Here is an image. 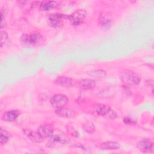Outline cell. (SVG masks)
Here are the masks:
<instances>
[{
  "label": "cell",
  "instance_id": "obj_1",
  "mask_svg": "<svg viewBox=\"0 0 154 154\" xmlns=\"http://www.w3.org/2000/svg\"><path fill=\"white\" fill-rule=\"evenodd\" d=\"M93 111L98 116L109 119H114L117 118V114L109 106L105 104H96L94 106Z\"/></svg>",
  "mask_w": 154,
  "mask_h": 154
},
{
  "label": "cell",
  "instance_id": "obj_2",
  "mask_svg": "<svg viewBox=\"0 0 154 154\" xmlns=\"http://www.w3.org/2000/svg\"><path fill=\"white\" fill-rule=\"evenodd\" d=\"M120 78L124 84L128 85H138L141 81L140 76L137 73L128 70H125L121 72Z\"/></svg>",
  "mask_w": 154,
  "mask_h": 154
},
{
  "label": "cell",
  "instance_id": "obj_3",
  "mask_svg": "<svg viewBox=\"0 0 154 154\" xmlns=\"http://www.w3.org/2000/svg\"><path fill=\"white\" fill-rule=\"evenodd\" d=\"M43 40V36L38 32H33L29 34H23L20 37L22 43L26 45L35 46L40 44Z\"/></svg>",
  "mask_w": 154,
  "mask_h": 154
},
{
  "label": "cell",
  "instance_id": "obj_4",
  "mask_svg": "<svg viewBox=\"0 0 154 154\" xmlns=\"http://www.w3.org/2000/svg\"><path fill=\"white\" fill-rule=\"evenodd\" d=\"M87 16V12L84 9L79 8L75 10L69 16V20L73 26H78L82 24Z\"/></svg>",
  "mask_w": 154,
  "mask_h": 154
},
{
  "label": "cell",
  "instance_id": "obj_5",
  "mask_svg": "<svg viewBox=\"0 0 154 154\" xmlns=\"http://www.w3.org/2000/svg\"><path fill=\"white\" fill-rule=\"evenodd\" d=\"M69 19V16L63 13H52L48 17L49 24L53 28H60L63 26L65 20Z\"/></svg>",
  "mask_w": 154,
  "mask_h": 154
},
{
  "label": "cell",
  "instance_id": "obj_6",
  "mask_svg": "<svg viewBox=\"0 0 154 154\" xmlns=\"http://www.w3.org/2000/svg\"><path fill=\"white\" fill-rule=\"evenodd\" d=\"M68 97L63 94H55L50 99L51 105L55 108L63 107L68 103Z\"/></svg>",
  "mask_w": 154,
  "mask_h": 154
},
{
  "label": "cell",
  "instance_id": "obj_7",
  "mask_svg": "<svg viewBox=\"0 0 154 154\" xmlns=\"http://www.w3.org/2000/svg\"><path fill=\"white\" fill-rule=\"evenodd\" d=\"M55 83L64 87H73L78 85V81L73 78L67 76H58L55 80Z\"/></svg>",
  "mask_w": 154,
  "mask_h": 154
},
{
  "label": "cell",
  "instance_id": "obj_8",
  "mask_svg": "<svg viewBox=\"0 0 154 154\" xmlns=\"http://www.w3.org/2000/svg\"><path fill=\"white\" fill-rule=\"evenodd\" d=\"M137 149L143 153H150L153 151V144L149 139H143L137 143Z\"/></svg>",
  "mask_w": 154,
  "mask_h": 154
},
{
  "label": "cell",
  "instance_id": "obj_9",
  "mask_svg": "<svg viewBox=\"0 0 154 154\" xmlns=\"http://www.w3.org/2000/svg\"><path fill=\"white\" fill-rule=\"evenodd\" d=\"M112 25V20L109 16L106 14H100L98 19V26L101 29L107 30Z\"/></svg>",
  "mask_w": 154,
  "mask_h": 154
},
{
  "label": "cell",
  "instance_id": "obj_10",
  "mask_svg": "<svg viewBox=\"0 0 154 154\" xmlns=\"http://www.w3.org/2000/svg\"><path fill=\"white\" fill-rule=\"evenodd\" d=\"M36 132L43 140L50 138L54 134V130L49 125H42L40 126Z\"/></svg>",
  "mask_w": 154,
  "mask_h": 154
},
{
  "label": "cell",
  "instance_id": "obj_11",
  "mask_svg": "<svg viewBox=\"0 0 154 154\" xmlns=\"http://www.w3.org/2000/svg\"><path fill=\"white\" fill-rule=\"evenodd\" d=\"M55 113L58 116L63 118H72L75 116V112L73 110L64 106L55 108Z\"/></svg>",
  "mask_w": 154,
  "mask_h": 154
},
{
  "label": "cell",
  "instance_id": "obj_12",
  "mask_svg": "<svg viewBox=\"0 0 154 154\" xmlns=\"http://www.w3.org/2000/svg\"><path fill=\"white\" fill-rule=\"evenodd\" d=\"M20 112L16 109H11L5 112L2 116V119L5 122H14L17 119Z\"/></svg>",
  "mask_w": 154,
  "mask_h": 154
},
{
  "label": "cell",
  "instance_id": "obj_13",
  "mask_svg": "<svg viewBox=\"0 0 154 154\" xmlns=\"http://www.w3.org/2000/svg\"><path fill=\"white\" fill-rule=\"evenodd\" d=\"M77 85L83 90H89L94 88L96 82L91 79H83L78 82Z\"/></svg>",
  "mask_w": 154,
  "mask_h": 154
},
{
  "label": "cell",
  "instance_id": "obj_14",
  "mask_svg": "<svg viewBox=\"0 0 154 154\" xmlns=\"http://www.w3.org/2000/svg\"><path fill=\"white\" fill-rule=\"evenodd\" d=\"M51 140L49 142V144H51V146H53V144H55L56 143H60L62 144H69L70 142L69 138L64 137L61 136L57 134H53V135L50 137Z\"/></svg>",
  "mask_w": 154,
  "mask_h": 154
},
{
  "label": "cell",
  "instance_id": "obj_15",
  "mask_svg": "<svg viewBox=\"0 0 154 154\" xmlns=\"http://www.w3.org/2000/svg\"><path fill=\"white\" fill-rule=\"evenodd\" d=\"M120 147L119 143L116 141H105L100 144V148L102 150H117Z\"/></svg>",
  "mask_w": 154,
  "mask_h": 154
},
{
  "label": "cell",
  "instance_id": "obj_16",
  "mask_svg": "<svg viewBox=\"0 0 154 154\" xmlns=\"http://www.w3.org/2000/svg\"><path fill=\"white\" fill-rule=\"evenodd\" d=\"M23 132L25 134V135L33 142L40 143L43 141V140L38 135L37 132H34L31 129H23Z\"/></svg>",
  "mask_w": 154,
  "mask_h": 154
},
{
  "label": "cell",
  "instance_id": "obj_17",
  "mask_svg": "<svg viewBox=\"0 0 154 154\" xmlns=\"http://www.w3.org/2000/svg\"><path fill=\"white\" fill-rule=\"evenodd\" d=\"M58 3L54 1H44L39 3L40 8L43 11H50L58 6Z\"/></svg>",
  "mask_w": 154,
  "mask_h": 154
},
{
  "label": "cell",
  "instance_id": "obj_18",
  "mask_svg": "<svg viewBox=\"0 0 154 154\" xmlns=\"http://www.w3.org/2000/svg\"><path fill=\"white\" fill-rule=\"evenodd\" d=\"M0 134V143L1 145L6 144L10 141L11 138V135L6 130L3 129L2 128H1Z\"/></svg>",
  "mask_w": 154,
  "mask_h": 154
},
{
  "label": "cell",
  "instance_id": "obj_19",
  "mask_svg": "<svg viewBox=\"0 0 154 154\" xmlns=\"http://www.w3.org/2000/svg\"><path fill=\"white\" fill-rule=\"evenodd\" d=\"M89 75L94 78H101L105 77L106 75V73L103 70H95L91 71L89 73Z\"/></svg>",
  "mask_w": 154,
  "mask_h": 154
},
{
  "label": "cell",
  "instance_id": "obj_20",
  "mask_svg": "<svg viewBox=\"0 0 154 154\" xmlns=\"http://www.w3.org/2000/svg\"><path fill=\"white\" fill-rule=\"evenodd\" d=\"M84 131L85 132L91 134V133H93L94 131L95 128H94V125L93 122L88 121L84 124Z\"/></svg>",
  "mask_w": 154,
  "mask_h": 154
},
{
  "label": "cell",
  "instance_id": "obj_21",
  "mask_svg": "<svg viewBox=\"0 0 154 154\" xmlns=\"http://www.w3.org/2000/svg\"><path fill=\"white\" fill-rule=\"evenodd\" d=\"M1 46L2 47L3 45L5 43V42L8 39V34L7 32L3 31H1Z\"/></svg>",
  "mask_w": 154,
  "mask_h": 154
},
{
  "label": "cell",
  "instance_id": "obj_22",
  "mask_svg": "<svg viewBox=\"0 0 154 154\" xmlns=\"http://www.w3.org/2000/svg\"><path fill=\"white\" fill-rule=\"evenodd\" d=\"M68 131H69V133L71 134L72 135L74 136V137H78V132L74 129L72 127H68Z\"/></svg>",
  "mask_w": 154,
  "mask_h": 154
},
{
  "label": "cell",
  "instance_id": "obj_23",
  "mask_svg": "<svg viewBox=\"0 0 154 154\" xmlns=\"http://www.w3.org/2000/svg\"><path fill=\"white\" fill-rule=\"evenodd\" d=\"M124 122L127 124H132L134 123L133 120H132L131 119L128 118V117H126L124 119Z\"/></svg>",
  "mask_w": 154,
  "mask_h": 154
}]
</instances>
